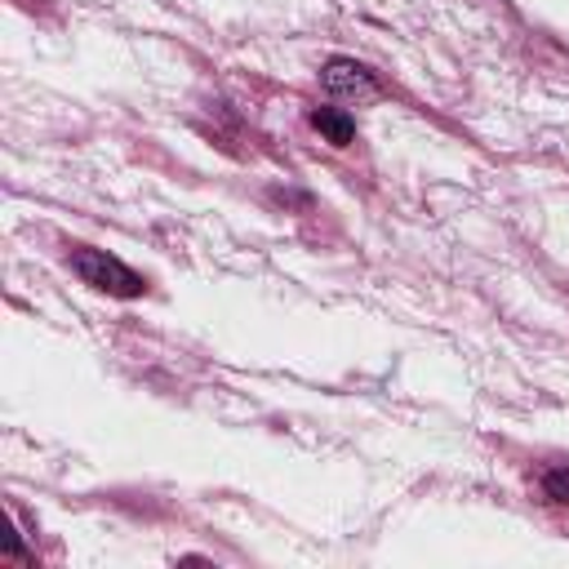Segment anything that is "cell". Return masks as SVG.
<instances>
[{
	"mask_svg": "<svg viewBox=\"0 0 569 569\" xmlns=\"http://www.w3.org/2000/svg\"><path fill=\"white\" fill-rule=\"evenodd\" d=\"M71 271H76L84 284H93V289H102V293H116V298H138V293L147 289V280H142L133 267H124V262L111 258L107 249H89V244H76V249H71Z\"/></svg>",
	"mask_w": 569,
	"mask_h": 569,
	"instance_id": "obj_1",
	"label": "cell"
},
{
	"mask_svg": "<svg viewBox=\"0 0 569 569\" xmlns=\"http://www.w3.org/2000/svg\"><path fill=\"white\" fill-rule=\"evenodd\" d=\"M311 124H316L333 147H351V142H356V120H351L342 107H316V111H311Z\"/></svg>",
	"mask_w": 569,
	"mask_h": 569,
	"instance_id": "obj_3",
	"label": "cell"
},
{
	"mask_svg": "<svg viewBox=\"0 0 569 569\" xmlns=\"http://www.w3.org/2000/svg\"><path fill=\"white\" fill-rule=\"evenodd\" d=\"M320 84L333 98H378V80L356 62V58H329L320 67Z\"/></svg>",
	"mask_w": 569,
	"mask_h": 569,
	"instance_id": "obj_2",
	"label": "cell"
},
{
	"mask_svg": "<svg viewBox=\"0 0 569 569\" xmlns=\"http://www.w3.org/2000/svg\"><path fill=\"white\" fill-rule=\"evenodd\" d=\"M542 493H547L551 502H569V462L542 471Z\"/></svg>",
	"mask_w": 569,
	"mask_h": 569,
	"instance_id": "obj_4",
	"label": "cell"
}]
</instances>
